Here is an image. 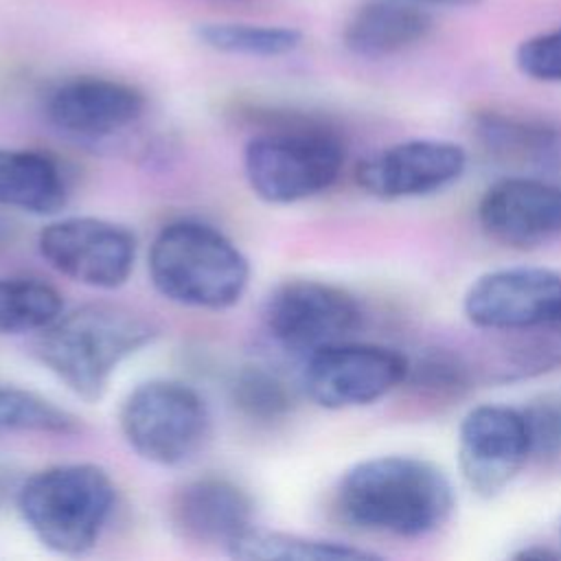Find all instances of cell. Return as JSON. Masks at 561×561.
I'll list each match as a JSON object with an SVG mask.
<instances>
[{"label":"cell","mask_w":561,"mask_h":561,"mask_svg":"<svg viewBox=\"0 0 561 561\" xmlns=\"http://www.w3.org/2000/svg\"><path fill=\"white\" fill-rule=\"evenodd\" d=\"M118 425L127 445L147 462L180 467L210 436V414L191 386L173 379L138 383L123 401Z\"/></svg>","instance_id":"6"},{"label":"cell","mask_w":561,"mask_h":561,"mask_svg":"<svg viewBox=\"0 0 561 561\" xmlns=\"http://www.w3.org/2000/svg\"><path fill=\"white\" fill-rule=\"evenodd\" d=\"M226 552L243 561H355L377 557L351 543L270 530L254 524L239 533L226 546Z\"/></svg>","instance_id":"19"},{"label":"cell","mask_w":561,"mask_h":561,"mask_svg":"<svg viewBox=\"0 0 561 561\" xmlns=\"http://www.w3.org/2000/svg\"><path fill=\"white\" fill-rule=\"evenodd\" d=\"M416 4H432V7H476L482 0H410Z\"/></svg>","instance_id":"29"},{"label":"cell","mask_w":561,"mask_h":561,"mask_svg":"<svg viewBox=\"0 0 561 561\" xmlns=\"http://www.w3.org/2000/svg\"><path fill=\"white\" fill-rule=\"evenodd\" d=\"M410 362L390 346L335 342L307 355L305 392L327 410L368 405L408 379Z\"/></svg>","instance_id":"7"},{"label":"cell","mask_w":561,"mask_h":561,"mask_svg":"<svg viewBox=\"0 0 561 561\" xmlns=\"http://www.w3.org/2000/svg\"><path fill=\"white\" fill-rule=\"evenodd\" d=\"M528 333H535V340L526 346H533L526 348V366H537V368H546V366H554L561 362V322L557 324H550V327H543V329H535V331H528Z\"/></svg>","instance_id":"27"},{"label":"cell","mask_w":561,"mask_h":561,"mask_svg":"<svg viewBox=\"0 0 561 561\" xmlns=\"http://www.w3.org/2000/svg\"><path fill=\"white\" fill-rule=\"evenodd\" d=\"M116 504L110 473L92 462L46 467L15 489V506L35 539L66 557L85 554L101 539Z\"/></svg>","instance_id":"4"},{"label":"cell","mask_w":561,"mask_h":561,"mask_svg":"<svg viewBox=\"0 0 561 561\" xmlns=\"http://www.w3.org/2000/svg\"><path fill=\"white\" fill-rule=\"evenodd\" d=\"M252 497L234 482L204 476L184 482L169 502L173 530L197 543H221L224 548L252 526Z\"/></svg>","instance_id":"15"},{"label":"cell","mask_w":561,"mask_h":561,"mask_svg":"<svg viewBox=\"0 0 561 561\" xmlns=\"http://www.w3.org/2000/svg\"><path fill=\"white\" fill-rule=\"evenodd\" d=\"M473 131L491 153L506 160L539 162L561 149V127L535 114L480 110L473 116Z\"/></svg>","instance_id":"18"},{"label":"cell","mask_w":561,"mask_h":561,"mask_svg":"<svg viewBox=\"0 0 561 561\" xmlns=\"http://www.w3.org/2000/svg\"><path fill=\"white\" fill-rule=\"evenodd\" d=\"M434 28V18L410 0H366L348 15L342 44L357 57L381 59L405 53Z\"/></svg>","instance_id":"16"},{"label":"cell","mask_w":561,"mask_h":561,"mask_svg":"<svg viewBox=\"0 0 561 561\" xmlns=\"http://www.w3.org/2000/svg\"><path fill=\"white\" fill-rule=\"evenodd\" d=\"M530 458L543 465H561V394H546L524 410Z\"/></svg>","instance_id":"24"},{"label":"cell","mask_w":561,"mask_h":561,"mask_svg":"<svg viewBox=\"0 0 561 561\" xmlns=\"http://www.w3.org/2000/svg\"><path fill=\"white\" fill-rule=\"evenodd\" d=\"M64 311L61 294L37 278H0V333H31Z\"/></svg>","instance_id":"21"},{"label":"cell","mask_w":561,"mask_h":561,"mask_svg":"<svg viewBox=\"0 0 561 561\" xmlns=\"http://www.w3.org/2000/svg\"><path fill=\"white\" fill-rule=\"evenodd\" d=\"M462 311L478 329L535 331L561 322V274L546 267H502L478 276Z\"/></svg>","instance_id":"10"},{"label":"cell","mask_w":561,"mask_h":561,"mask_svg":"<svg viewBox=\"0 0 561 561\" xmlns=\"http://www.w3.org/2000/svg\"><path fill=\"white\" fill-rule=\"evenodd\" d=\"M467 167L460 145L436 138H410L394 142L355 169V182L377 199H408L436 193L456 182Z\"/></svg>","instance_id":"12"},{"label":"cell","mask_w":561,"mask_h":561,"mask_svg":"<svg viewBox=\"0 0 561 561\" xmlns=\"http://www.w3.org/2000/svg\"><path fill=\"white\" fill-rule=\"evenodd\" d=\"M7 228H9V226H7L4 221H0V241H2V239H4V234H7Z\"/></svg>","instance_id":"30"},{"label":"cell","mask_w":561,"mask_h":561,"mask_svg":"<svg viewBox=\"0 0 561 561\" xmlns=\"http://www.w3.org/2000/svg\"><path fill=\"white\" fill-rule=\"evenodd\" d=\"M346 160L342 136L327 123L298 118L252 136L243 149L250 191L267 204H294L331 188Z\"/></svg>","instance_id":"5"},{"label":"cell","mask_w":561,"mask_h":561,"mask_svg":"<svg viewBox=\"0 0 561 561\" xmlns=\"http://www.w3.org/2000/svg\"><path fill=\"white\" fill-rule=\"evenodd\" d=\"M13 489H15V480H13L11 471L0 465V506L4 504V500L9 497V493H11Z\"/></svg>","instance_id":"28"},{"label":"cell","mask_w":561,"mask_h":561,"mask_svg":"<svg viewBox=\"0 0 561 561\" xmlns=\"http://www.w3.org/2000/svg\"><path fill=\"white\" fill-rule=\"evenodd\" d=\"M408 377L414 379V386L434 397H458L467 383L465 368L449 355H432L421 362V366H410Z\"/></svg>","instance_id":"26"},{"label":"cell","mask_w":561,"mask_h":561,"mask_svg":"<svg viewBox=\"0 0 561 561\" xmlns=\"http://www.w3.org/2000/svg\"><path fill=\"white\" fill-rule=\"evenodd\" d=\"M263 322L283 348L311 355L348 340L362 327V309L355 296L337 285L296 278L267 296Z\"/></svg>","instance_id":"8"},{"label":"cell","mask_w":561,"mask_h":561,"mask_svg":"<svg viewBox=\"0 0 561 561\" xmlns=\"http://www.w3.org/2000/svg\"><path fill=\"white\" fill-rule=\"evenodd\" d=\"M230 397L243 416L263 423L283 419L291 408V394L283 379L261 366L241 368L230 386Z\"/></svg>","instance_id":"23"},{"label":"cell","mask_w":561,"mask_h":561,"mask_svg":"<svg viewBox=\"0 0 561 561\" xmlns=\"http://www.w3.org/2000/svg\"><path fill=\"white\" fill-rule=\"evenodd\" d=\"M158 327L118 305H83L37 331L35 357L79 399L96 403L116 368L151 344Z\"/></svg>","instance_id":"2"},{"label":"cell","mask_w":561,"mask_h":561,"mask_svg":"<svg viewBox=\"0 0 561 561\" xmlns=\"http://www.w3.org/2000/svg\"><path fill=\"white\" fill-rule=\"evenodd\" d=\"M335 506L355 528L412 539L449 519L454 491L445 471L425 458L375 456L342 476Z\"/></svg>","instance_id":"1"},{"label":"cell","mask_w":561,"mask_h":561,"mask_svg":"<svg viewBox=\"0 0 561 561\" xmlns=\"http://www.w3.org/2000/svg\"><path fill=\"white\" fill-rule=\"evenodd\" d=\"M147 270L167 300L208 311L234 307L250 283V261L241 248L219 228L195 219L160 228Z\"/></svg>","instance_id":"3"},{"label":"cell","mask_w":561,"mask_h":561,"mask_svg":"<svg viewBox=\"0 0 561 561\" xmlns=\"http://www.w3.org/2000/svg\"><path fill=\"white\" fill-rule=\"evenodd\" d=\"M77 419L53 401L15 386L0 383V434H72Z\"/></svg>","instance_id":"22"},{"label":"cell","mask_w":561,"mask_h":561,"mask_svg":"<svg viewBox=\"0 0 561 561\" xmlns=\"http://www.w3.org/2000/svg\"><path fill=\"white\" fill-rule=\"evenodd\" d=\"M66 202V180L50 156L0 147V206L31 215H55Z\"/></svg>","instance_id":"17"},{"label":"cell","mask_w":561,"mask_h":561,"mask_svg":"<svg viewBox=\"0 0 561 561\" xmlns=\"http://www.w3.org/2000/svg\"><path fill=\"white\" fill-rule=\"evenodd\" d=\"M37 248L53 270L94 289L125 285L136 263L134 232L101 217L50 221L42 228Z\"/></svg>","instance_id":"9"},{"label":"cell","mask_w":561,"mask_h":561,"mask_svg":"<svg viewBox=\"0 0 561 561\" xmlns=\"http://www.w3.org/2000/svg\"><path fill=\"white\" fill-rule=\"evenodd\" d=\"M486 237L508 248H535L561 237V184L539 178H504L478 202Z\"/></svg>","instance_id":"13"},{"label":"cell","mask_w":561,"mask_h":561,"mask_svg":"<svg viewBox=\"0 0 561 561\" xmlns=\"http://www.w3.org/2000/svg\"><path fill=\"white\" fill-rule=\"evenodd\" d=\"M515 66L535 81L561 83V26L524 39L515 50Z\"/></svg>","instance_id":"25"},{"label":"cell","mask_w":561,"mask_h":561,"mask_svg":"<svg viewBox=\"0 0 561 561\" xmlns=\"http://www.w3.org/2000/svg\"><path fill=\"white\" fill-rule=\"evenodd\" d=\"M530 458L524 412L484 403L471 408L458 427V467L480 497L500 495Z\"/></svg>","instance_id":"11"},{"label":"cell","mask_w":561,"mask_h":561,"mask_svg":"<svg viewBox=\"0 0 561 561\" xmlns=\"http://www.w3.org/2000/svg\"><path fill=\"white\" fill-rule=\"evenodd\" d=\"M147 107L145 94L125 81L81 75L55 85L46 96V116L64 134L107 138L134 125Z\"/></svg>","instance_id":"14"},{"label":"cell","mask_w":561,"mask_h":561,"mask_svg":"<svg viewBox=\"0 0 561 561\" xmlns=\"http://www.w3.org/2000/svg\"><path fill=\"white\" fill-rule=\"evenodd\" d=\"M195 37L215 53L261 59L289 55L302 42V33L294 26L250 22H202L195 26Z\"/></svg>","instance_id":"20"},{"label":"cell","mask_w":561,"mask_h":561,"mask_svg":"<svg viewBox=\"0 0 561 561\" xmlns=\"http://www.w3.org/2000/svg\"><path fill=\"white\" fill-rule=\"evenodd\" d=\"M559 539H561V528H559Z\"/></svg>","instance_id":"31"}]
</instances>
